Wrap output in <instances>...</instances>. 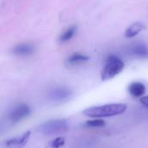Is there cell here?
<instances>
[{
  "label": "cell",
  "instance_id": "obj_15",
  "mask_svg": "<svg viewBox=\"0 0 148 148\" xmlns=\"http://www.w3.org/2000/svg\"><path fill=\"white\" fill-rule=\"evenodd\" d=\"M140 103L146 107H148V95H146V96H142L140 98Z\"/></svg>",
  "mask_w": 148,
  "mask_h": 148
},
{
  "label": "cell",
  "instance_id": "obj_3",
  "mask_svg": "<svg viewBox=\"0 0 148 148\" xmlns=\"http://www.w3.org/2000/svg\"><path fill=\"white\" fill-rule=\"evenodd\" d=\"M69 128L66 120H50L37 127L38 133L44 135H56L65 133Z\"/></svg>",
  "mask_w": 148,
  "mask_h": 148
},
{
  "label": "cell",
  "instance_id": "obj_6",
  "mask_svg": "<svg viewBox=\"0 0 148 148\" xmlns=\"http://www.w3.org/2000/svg\"><path fill=\"white\" fill-rule=\"evenodd\" d=\"M72 95V92L69 88L65 87H59L53 89L49 94V98L51 101L58 102L69 99Z\"/></svg>",
  "mask_w": 148,
  "mask_h": 148
},
{
  "label": "cell",
  "instance_id": "obj_13",
  "mask_svg": "<svg viewBox=\"0 0 148 148\" xmlns=\"http://www.w3.org/2000/svg\"><path fill=\"white\" fill-rule=\"evenodd\" d=\"M86 126L89 127H102L106 126V122L99 118H95V120H90L86 122Z\"/></svg>",
  "mask_w": 148,
  "mask_h": 148
},
{
  "label": "cell",
  "instance_id": "obj_12",
  "mask_svg": "<svg viewBox=\"0 0 148 148\" xmlns=\"http://www.w3.org/2000/svg\"><path fill=\"white\" fill-rule=\"evenodd\" d=\"M76 32V26L73 25V26H70L68 29H66L59 37V40L61 42H67L69 40H70L75 34Z\"/></svg>",
  "mask_w": 148,
  "mask_h": 148
},
{
  "label": "cell",
  "instance_id": "obj_2",
  "mask_svg": "<svg viewBox=\"0 0 148 148\" xmlns=\"http://www.w3.org/2000/svg\"><path fill=\"white\" fill-rule=\"evenodd\" d=\"M125 68L124 62L115 55L108 56L101 73L102 81H108L121 74Z\"/></svg>",
  "mask_w": 148,
  "mask_h": 148
},
{
  "label": "cell",
  "instance_id": "obj_11",
  "mask_svg": "<svg viewBox=\"0 0 148 148\" xmlns=\"http://www.w3.org/2000/svg\"><path fill=\"white\" fill-rule=\"evenodd\" d=\"M88 59H89V57L87 55L81 54V53H74L68 58L67 62H68V63H69L71 65H76V64L85 62L88 61Z\"/></svg>",
  "mask_w": 148,
  "mask_h": 148
},
{
  "label": "cell",
  "instance_id": "obj_5",
  "mask_svg": "<svg viewBox=\"0 0 148 148\" xmlns=\"http://www.w3.org/2000/svg\"><path fill=\"white\" fill-rule=\"evenodd\" d=\"M36 50L34 44L30 42H24L16 45L12 48L11 52L13 55L17 56H28L32 55Z\"/></svg>",
  "mask_w": 148,
  "mask_h": 148
},
{
  "label": "cell",
  "instance_id": "obj_7",
  "mask_svg": "<svg viewBox=\"0 0 148 148\" xmlns=\"http://www.w3.org/2000/svg\"><path fill=\"white\" fill-rule=\"evenodd\" d=\"M30 131L25 132L23 135L12 138L5 142V147L7 148H22L29 141L30 137Z\"/></svg>",
  "mask_w": 148,
  "mask_h": 148
},
{
  "label": "cell",
  "instance_id": "obj_4",
  "mask_svg": "<svg viewBox=\"0 0 148 148\" xmlns=\"http://www.w3.org/2000/svg\"><path fill=\"white\" fill-rule=\"evenodd\" d=\"M30 113H31L30 108L27 104L22 103L16 106L11 110V112L9 114V119L12 123H17L23 121V119H25L26 117H28L30 114Z\"/></svg>",
  "mask_w": 148,
  "mask_h": 148
},
{
  "label": "cell",
  "instance_id": "obj_14",
  "mask_svg": "<svg viewBox=\"0 0 148 148\" xmlns=\"http://www.w3.org/2000/svg\"><path fill=\"white\" fill-rule=\"evenodd\" d=\"M64 144H65V139L63 137H57L50 142L49 147L51 148H60L63 147Z\"/></svg>",
  "mask_w": 148,
  "mask_h": 148
},
{
  "label": "cell",
  "instance_id": "obj_8",
  "mask_svg": "<svg viewBox=\"0 0 148 148\" xmlns=\"http://www.w3.org/2000/svg\"><path fill=\"white\" fill-rule=\"evenodd\" d=\"M127 89H128L129 94L135 98H141L145 95L146 90H147L145 84L142 82H132L128 86Z\"/></svg>",
  "mask_w": 148,
  "mask_h": 148
},
{
  "label": "cell",
  "instance_id": "obj_9",
  "mask_svg": "<svg viewBox=\"0 0 148 148\" xmlns=\"http://www.w3.org/2000/svg\"><path fill=\"white\" fill-rule=\"evenodd\" d=\"M146 29V25L142 22H136L131 24L125 31V36L127 38H132L140 34L142 30Z\"/></svg>",
  "mask_w": 148,
  "mask_h": 148
},
{
  "label": "cell",
  "instance_id": "obj_10",
  "mask_svg": "<svg viewBox=\"0 0 148 148\" xmlns=\"http://www.w3.org/2000/svg\"><path fill=\"white\" fill-rule=\"evenodd\" d=\"M130 50L134 56H136L138 57H141V58L148 57V47L145 43H141V42L134 43L131 47Z\"/></svg>",
  "mask_w": 148,
  "mask_h": 148
},
{
  "label": "cell",
  "instance_id": "obj_1",
  "mask_svg": "<svg viewBox=\"0 0 148 148\" xmlns=\"http://www.w3.org/2000/svg\"><path fill=\"white\" fill-rule=\"evenodd\" d=\"M127 106L125 103H112L102 106H96L86 108L82 114L91 118H107L122 114L127 111Z\"/></svg>",
  "mask_w": 148,
  "mask_h": 148
}]
</instances>
